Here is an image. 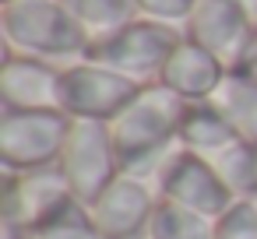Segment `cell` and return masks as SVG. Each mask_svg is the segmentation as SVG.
I'll return each instance as SVG.
<instances>
[{
  "mask_svg": "<svg viewBox=\"0 0 257 239\" xmlns=\"http://www.w3.org/2000/svg\"><path fill=\"white\" fill-rule=\"evenodd\" d=\"M187 102L173 95L166 85H145L134 102L109 123L113 144L120 155V169L155 186L162 162L180 148V123Z\"/></svg>",
  "mask_w": 257,
  "mask_h": 239,
  "instance_id": "6da1fadb",
  "label": "cell"
},
{
  "mask_svg": "<svg viewBox=\"0 0 257 239\" xmlns=\"http://www.w3.org/2000/svg\"><path fill=\"white\" fill-rule=\"evenodd\" d=\"M0 36L8 53L36 57L57 67L88 57V32L64 0H11L0 4Z\"/></svg>",
  "mask_w": 257,
  "mask_h": 239,
  "instance_id": "7a4b0ae2",
  "label": "cell"
},
{
  "mask_svg": "<svg viewBox=\"0 0 257 239\" xmlns=\"http://www.w3.org/2000/svg\"><path fill=\"white\" fill-rule=\"evenodd\" d=\"M183 43V29L176 25H162V22H148V18H134L131 25L116 29L106 39H95L88 46L92 64H102L138 85H155L166 60L173 57V50Z\"/></svg>",
  "mask_w": 257,
  "mask_h": 239,
  "instance_id": "3957f363",
  "label": "cell"
},
{
  "mask_svg": "<svg viewBox=\"0 0 257 239\" xmlns=\"http://www.w3.org/2000/svg\"><path fill=\"white\" fill-rule=\"evenodd\" d=\"M71 134V116L60 109H0V169L36 172L57 165Z\"/></svg>",
  "mask_w": 257,
  "mask_h": 239,
  "instance_id": "277c9868",
  "label": "cell"
},
{
  "mask_svg": "<svg viewBox=\"0 0 257 239\" xmlns=\"http://www.w3.org/2000/svg\"><path fill=\"white\" fill-rule=\"evenodd\" d=\"M57 169H60L67 190L74 193V200H81L88 207L123 172L109 123L71 120V134H67V144L57 158Z\"/></svg>",
  "mask_w": 257,
  "mask_h": 239,
  "instance_id": "5b68a950",
  "label": "cell"
},
{
  "mask_svg": "<svg viewBox=\"0 0 257 239\" xmlns=\"http://www.w3.org/2000/svg\"><path fill=\"white\" fill-rule=\"evenodd\" d=\"M145 85L92 64L78 60L60 71V113L71 120H92V123H113L141 92Z\"/></svg>",
  "mask_w": 257,
  "mask_h": 239,
  "instance_id": "8992f818",
  "label": "cell"
},
{
  "mask_svg": "<svg viewBox=\"0 0 257 239\" xmlns=\"http://www.w3.org/2000/svg\"><path fill=\"white\" fill-rule=\"evenodd\" d=\"M155 197L159 200H173L187 211H197L204 218H222L239 197L222 183V176L215 172V165L204 158V155H194V151H183L176 148L159 176H155Z\"/></svg>",
  "mask_w": 257,
  "mask_h": 239,
  "instance_id": "52a82bcc",
  "label": "cell"
},
{
  "mask_svg": "<svg viewBox=\"0 0 257 239\" xmlns=\"http://www.w3.org/2000/svg\"><path fill=\"white\" fill-rule=\"evenodd\" d=\"M253 36L257 32L250 29L239 0H197L183 22V39L208 50L218 64H225V71H236Z\"/></svg>",
  "mask_w": 257,
  "mask_h": 239,
  "instance_id": "ba28073f",
  "label": "cell"
},
{
  "mask_svg": "<svg viewBox=\"0 0 257 239\" xmlns=\"http://www.w3.org/2000/svg\"><path fill=\"white\" fill-rule=\"evenodd\" d=\"M4 214L29 232L43 228L46 221H53L60 211H67L74 204V193L67 190L64 176L57 165L50 169H36V172H4Z\"/></svg>",
  "mask_w": 257,
  "mask_h": 239,
  "instance_id": "9c48e42d",
  "label": "cell"
},
{
  "mask_svg": "<svg viewBox=\"0 0 257 239\" xmlns=\"http://www.w3.org/2000/svg\"><path fill=\"white\" fill-rule=\"evenodd\" d=\"M155 186L120 172L92 204L88 214L106 239H148V225L155 214Z\"/></svg>",
  "mask_w": 257,
  "mask_h": 239,
  "instance_id": "30bf717a",
  "label": "cell"
},
{
  "mask_svg": "<svg viewBox=\"0 0 257 239\" xmlns=\"http://www.w3.org/2000/svg\"><path fill=\"white\" fill-rule=\"evenodd\" d=\"M60 71L57 64L4 50L0 109H60Z\"/></svg>",
  "mask_w": 257,
  "mask_h": 239,
  "instance_id": "8fae6325",
  "label": "cell"
},
{
  "mask_svg": "<svg viewBox=\"0 0 257 239\" xmlns=\"http://www.w3.org/2000/svg\"><path fill=\"white\" fill-rule=\"evenodd\" d=\"M225 74H229L225 64H218L208 50H201V46H194V43L183 39L173 50V57L166 60V67L159 74V85H166L183 102H208L218 92V85H222Z\"/></svg>",
  "mask_w": 257,
  "mask_h": 239,
  "instance_id": "7c38bea8",
  "label": "cell"
},
{
  "mask_svg": "<svg viewBox=\"0 0 257 239\" xmlns=\"http://www.w3.org/2000/svg\"><path fill=\"white\" fill-rule=\"evenodd\" d=\"M232 141H239V137L232 134V127L225 123V116L211 102H187V113L180 123V148L183 151L211 158L222 148H229Z\"/></svg>",
  "mask_w": 257,
  "mask_h": 239,
  "instance_id": "4fadbf2b",
  "label": "cell"
},
{
  "mask_svg": "<svg viewBox=\"0 0 257 239\" xmlns=\"http://www.w3.org/2000/svg\"><path fill=\"white\" fill-rule=\"evenodd\" d=\"M208 102L225 116V123L232 127V134L239 141H246V144L257 148V85L253 81H246L236 71H229L222 78L218 92Z\"/></svg>",
  "mask_w": 257,
  "mask_h": 239,
  "instance_id": "5bb4252c",
  "label": "cell"
},
{
  "mask_svg": "<svg viewBox=\"0 0 257 239\" xmlns=\"http://www.w3.org/2000/svg\"><path fill=\"white\" fill-rule=\"evenodd\" d=\"M215 165V172L222 176V183L239 197V200H253L257 197V148L246 141H232L229 148H222L218 155L208 158Z\"/></svg>",
  "mask_w": 257,
  "mask_h": 239,
  "instance_id": "9a60e30c",
  "label": "cell"
},
{
  "mask_svg": "<svg viewBox=\"0 0 257 239\" xmlns=\"http://www.w3.org/2000/svg\"><path fill=\"white\" fill-rule=\"evenodd\" d=\"M64 4L74 11V18L81 22V29L88 32V39H106L116 29L131 25L138 18L134 0H64Z\"/></svg>",
  "mask_w": 257,
  "mask_h": 239,
  "instance_id": "2e32d148",
  "label": "cell"
},
{
  "mask_svg": "<svg viewBox=\"0 0 257 239\" xmlns=\"http://www.w3.org/2000/svg\"><path fill=\"white\" fill-rule=\"evenodd\" d=\"M211 232H215L211 218L187 211L173 200H159L148 225V239H211Z\"/></svg>",
  "mask_w": 257,
  "mask_h": 239,
  "instance_id": "e0dca14e",
  "label": "cell"
},
{
  "mask_svg": "<svg viewBox=\"0 0 257 239\" xmlns=\"http://www.w3.org/2000/svg\"><path fill=\"white\" fill-rule=\"evenodd\" d=\"M32 239H106L99 232V225L92 221L88 207L81 200H74L67 211H60L53 221H46L43 228L32 232Z\"/></svg>",
  "mask_w": 257,
  "mask_h": 239,
  "instance_id": "ac0fdd59",
  "label": "cell"
},
{
  "mask_svg": "<svg viewBox=\"0 0 257 239\" xmlns=\"http://www.w3.org/2000/svg\"><path fill=\"white\" fill-rule=\"evenodd\" d=\"M211 239H257V200H236L222 218H215Z\"/></svg>",
  "mask_w": 257,
  "mask_h": 239,
  "instance_id": "d6986e66",
  "label": "cell"
},
{
  "mask_svg": "<svg viewBox=\"0 0 257 239\" xmlns=\"http://www.w3.org/2000/svg\"><path fill=\"white\" fill-rule=\"evenodd\" d=\"M194 4H197V0H134L138 18L162 22V25H176V29H183V22L190 18Z\"/></svg>",
  "mask_w": 257,
  "mask_h": 239,
  "instance_id": "ffe728a7",
  "label": "cell"
},
{
  "mask_svg": "<svg viewBox=\"0 0 257 239\" xmlns=\"http://www.w3.org/2000/svg\"><path fill=\"white\" fill-rule=\"evenodd\" d=\"M236 74H243L246 81H253V85H257V36L250 39V46H246L243 60L236 64Z\"/></svg>",
  "mask_w": 257,
  "mask_h": 239,
  "instance_id": "44dd1931",
  "label": "cell"
},
{
  "mask_svg": "<svg viewBox=\"0 0 257 239\" xmlns=\"http://www.w3.org/2000/svg\"><path fill=\"white\" fill-rule=\"evenodd\" d=\"M239 8H243V15H246L250 29L257 32V0H239Z\"/></svg>",
  "mask_w": 257,
  "mask_h": 239,
  "instance_id": "7402d4cb",
  "label": "cell"
},
{
  "mask_svg": "<svg viewBox=\"0 0 257 239\" xmlns=\"http://www.w3.org/2000/svg\"><path fill=\"white\" fill-rule=\"evenodd\" d=\"M0 4H11V0H0Z\"/></svg>",
  "mask_w": 257,
  "mask_h": 239,
  "instance_id": "603a6c76",
  "label": "cell"
}]
</instances>
